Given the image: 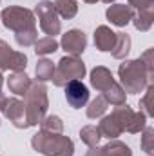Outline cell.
Segmentation results:
<instances>
[{"instance_id": "obj_8", "label": "cell", "mask_w": 154, "mask_h": 156, "mask_svg": "<svg viewBox=\"0 0 154 156\" xmlns=\"http://www.w3.org/2000/svg\"><path fill=\"white\" fill-rule=\"evenodd\" d=\"M27 66V56L20 51H13L7 42L0 40V71H24Z\"/></svg>"}, {"instance_id": "obj_14", "label": "cell", "mask_w": 154, "mask_h": 156, "mask_svg": "<svg viewBox=\"0 0 154 156\" xmlns=\"http://www.w3.org/2000/svg\"><path fill=\"white\" fill-rule=\"evenodd\" d=\"M113 83H114V78H113V73H111L107 67L98 66V67H94V69L91 71V85H93L96 91L103 93V91H107Z\"/></svg>"}, {"instance_id": "obj_10", "label": "cell", "mask_w": 154, "mask_h": 156, "mask_svg": "<svg viewBox=\"0 0 154 156\" xmlns=\"http://www.w3.org/2000/svg\"><path fill=\"white\" fill-rule=\"evenodd\" d=\"M4 115L9 118V122L16 129H26L29 127L27 116H26V104L18 98H7L4 105Z\"/></svg>"}, {"instance_id": "obj_28", "label": "cell", "mask_w": 154, "mask_h": 156, "mask_svg": "<svg viewBox=\"0 0 154 156\" xmlns=\"http://www.w3.org/2000/svg\"><path fill=\"white\" fill-rule=\"evenodd\" d=\"M152 142H154V129L152 127H147L143 129V136H142V147L147 154L152 153Z\"/></svg>"}, {"instance_id": "obj_11", "label": "cell", "mask_w": 154, "mask_h": 156, "mask_svg": "<svg viewBox=\"0 0 154 156\" xmlns=\"http://www.w3.org/2000/svg\"><path fill=\"white\" fill-rule=\"evenodd\" d=\"M60 45H62L64 51L69 53L71 56H80V55L85 51V47H87V37H85V33L80 31V29H71V31H67V33L62 37Z\"/></svg>"}, {"instance_id": "obj_15", "label": "cell", "mask_w": 154, "mask_h": 156, "mask_svg": "<svg viewBox=\"0 0 154 156\" xmlns=\"http://www.w3.org/2000/svg\"><path fill=\"white\" fill-rule=\"evenodd\" d=\"M31 83H33L31 78L27 76L24 71H13V75H11L9 80H7L9 91L15 93V94H18V96H26V93L29 91Z\"/></svg>"}, {"instance_id": "obj_12", "label": "cell", "mask_w": 154, "mask_h": 156, "mask_svg": "<svg viewBox=\"0 0 154 156\" xmlns=\"http://www.w3.org/2000/svg\"><path fill=\"white\" fill-rule=\"evenodd\" d=\"M105 16L111 24H114L118 27H125L134 18V9L131 5H125V4H113L107 7Z\"/></svg>"}, {"instance_id": "obj_17", "label": "cell", "mask_w": 154, "mask_h": 156, "mask_svg": "<svg viewBox=\"0 0 154 156\" xmlns=\"http://www.w3.org/2000/svg\"><path fill=\"white\" fill-rule=\"evenodd\" d=\"M53 5H54L56 15H60V16H62V18H65V20L75 18V16H76V13H78L76 0H54V2H53Z\"/></svg>"}, {"instance_id": "obj_2", "label": "cell", "mask_w": 154, "mask_h": 156, "mask_svg": "<svg viewBox=\"0 0 154 156\" xmlns=\"http://www.w3.org/2000/svg\"><path fill=\"white\" fill-rule=\"evenodd\" d=\"M120 75V85L125 93H142L147 85H151L154 76V71H149L142 58L138 60H127L120 64L118 67Z\"/></svg>"}, {"instance_id": "obj_6", "label": "cell", "mask_w": 154, "mask_h": 156, "mask_svg": "<svg viewBox=\"0 0 154 156\" xmlns=\"http://www.w3.org/2000/svg\"><path fill=\"white\" fill-rule=\"evenodd\" d=\"M35 15L38 16L40 29L47 35V37H56L62 31V24L58 20V15L54 11V5L51 0H40L35 7Z\"/></svg>"}, {"instance_id": "obj_27", "label": "cell", "mask_w": 154, "mask_h": 156, "mask_svg": "<svg viewBox=\"0 0 154 156\" xmlns=\"http://www.w3.org/2000/svg\"><path fill=\"white\" fill-rule=\"evenodd\" d=\"M140 107H143L145 109V115H149V116H152L154 115V85H147V93H145V96L140 100Z\"/></svg>"}, {"instance_id": "obj_32", "label": "cell", "mask_w": 154, "mask_h": 156, "mask_svg": "<svg viewBox=\"0 0 154 156\" xmlns=\"http://www.w3.org/2000/svg\"><path fill=\"white\" fill-rule=\"evenodd\" d=\"M85 4H96V2H100V0H83Z\"/></svg>"}, {"instance_id": "obj_18", "label": "cell", "mask_w": 154, "mask_h": 156, "mask_svg": "<svg viewBox=\"0 0 154 156\" xmlns=\"http://www.w3.org/2000/svg\"><path fill=\"white\" fill-rule=\"evenodd\" d=\"M125 91H123V87L118 83V82H114L107 91H103V98L107 100V104H113V105H123L125 104Z\"/></svg>"}, {"instance_id": "obj_13", "label": "cell", "mask_w": 154, "mask_h": 156, "mask_svg": "<svg viewBox=\"0 0 154 156\" xmlns=\"http://www.w3.org/2000/svg\"><path fill=\"white\" fill-rule=\"evenodd\" d=\"M94 45H96L98 51H103V53L113 51L116 45V33L107 26L96 27V31H94Z\"/></svg>"}, {"instance_id": "obj_20", "label": "cell", "mask_w": 154, "mask_h": 156, "mask_svg": "<svg viewBox=\"0 0 154 156\" xmlns=\"http://www.w3.org/2000/svg\"><path fill=\"white\" fill-rule=\"evenodd\" d=\"M102 154L103 156H132V151L129 145H125L123 142L113 140L109 142L105 147H102Z\"/></svg>"}, {"instance_id": "obj_30", "label": "cell", "mask_w": 154, "mask_h": 156, "mask_svg": "<svg viewBox=\"0 0 154 156\" xmlns=\"http://www.w3.org/2000/svg\"><path fill=\"white\" fill-rule=\"evenodd\" d=\"M85 156H103V154H102V149H98V145H96V147H91Z\"/></svg>"}, {"instance_id": "obj_21", "label": "cell", "mask_w": 154, "mask_h": 156, "mask_svg": "<svg viewBox=\"0 0 154 156\" xmlns=\"http://www.w3.org/2000/svg\"><path fill=\"white\" fill-rule=\"evenodd\" d=\"M35 53L40 55V56H45V55H51L54 51H58V42L53 38V37H44V38H38L35 44Z\"/></svg>"}, {"instance_id": "obj_33", "label": "cell", "mask_w": 154, "mask_h": 156, "mask_svg": "<svg viewBox=\"0 0 154 156\" xmlns=\"http://www.w3.org/2000/svg\"><path fill=\"white\" fill-rule=\"evenodd\" d=\"M2 85H4V76H2V73H0V89H2Z\"/></svg>"}, {"instance_id": "obj_31", "label": "cell", "mask_w": 154, "mask_h": 156, "mask_svg": "<svg viewBox=\"0 0 154 156\" xmlns=\"http://www.w3.org/2000/svg\"><path fill=\"white\" fill-rule=\"evenodd\" d=\"M5 100H7V98H5V96L2 94V91H0V111H4V105H5Z\"/></svg>"}, {"instance_id": "obj_26", "label": "cell", "mask_w": 154, "mask_h": 156, "mask_svg": "<svg viewBox=\"0 0 154 156\" xmlns=\"http://www.w3.org/2000/svg\"><path fill=\"white\" fill-rule=\"evenodd\" d=\"M40 127L42 131H47V133H62L64 131V122L58 116H44V120L40 122Z\"/></svg>"}, {"instance_id": "obj_3", "label": "cell", "mask_w": 154, "mask_h": 156, "mask_svg": "<svg viewBox=\"0 0 154 156\" xmlns=\"http://www.w3.org/2000/svg\"><path fill=\"white\" fill-rule=\"evenodd\" d=\"M33 149L44 156H73L75 145L62 133H47L40 131L31 140Z\"/></svg>"}, {"instance_id": "obj_24", "label": "cell", "mask_w": 154, "mask_h": 156, "mask_svg": "<svg viewBox=\"0 0 154 156\" xmlns=\"http://www.w3.org/2000/svg\"><path fill=\"white\" fill-rule=\"evenodd\" d=\"M107 100L103 98V94H100V96H96L91 104H89V107H87V118H100L105 115V111H107Z\"/></svg>"}, {"instance_id": "obj_1", "label": "cell", "mask_w": 154, "mask_h": 156, "mask_svg": "<svg viewBox=\"0 0 154 156\" xmlns=\"http://www.w3.org/2000/svg\"><path fill=\"white\" fill-rule=\"evenodd\" d=\"M0 20L7 29L15 31V38L20 47H29L38 40L37 18L31 9L18 7V5L5 7L0 13Z\"/></svg>"}, {"instance_id": "obj_4", "label": "cell", "mask_w": 154, "mask_h": 156, "mask_svg": "<svg viewBox=\"0 0 154 156\" xmlns=\"http://www.w3.org/2000/svg\"><path fill=\"white\" fill-rule=\"evenodd\" d=\"M26 116L27 123L31 125H38L44 120L47 107H49V100H47V87L44 85V82H33L29 91L26 93Z\"/></svg>"}, {"instance_id": "obj_25", "label": "cell", "mask_w": 154, "mask_h": 156, "mask_svg": "<svg viewBox=\"0 0 154 156\" xmlns=\"http://www.w3.org/2000/svg\"><path fill=\"white\" fill-rule=\"evenodd\" d=\"M132 24L138 31H147L152 26V11H138V15H134Z\"/></svg>"}, {"instance_id": "obj_16", "label": "cell", "mask_w": 154, "mask_h": 156, "mask_svg": "<svg viewBox=\"0 0 154 156\" xmlns=\"http://www.w3.org/2000/svg\"><path fill=\"white\" fill-rule=\"evenodd\" d=\"M98 129H100V134H102V136H105V138H109V140H116V138L123 133V127H121L120 120H118L113 113L102 118V122H100Z\"/></svg>"}, {"instance_id": "obj_29", "label": "cell", "mask_w": 154, "mask_h": 156, "mask_svg": "<svg viewBox=\"0 0 154 156\" xmlns=\"http://www.w3.org/2000/svg\"><path fill=\"white\" fill-rule=\"evenodd\" d=\"M129 2V5L134 9H138V11H152L154 9V0H127Z\"/></svg>"}, {"instance_id": "obj_34", "label": "cell", "mask_w": 154, "mask_h": 156, "mask_svg": "<svg viewBox=\"0 0 154 156\" xmlns=\"http://www.w3.org/2000/svg\"><path fill=\"white\" fill-rule=\"evenodd\" d=\"M102 2H105V4H111V2H114V0H102Z\"/></svg>"}, {"instance_id": "obj_7", "label": "cell", "mask_w": 154, "mask_h": 156, "mask_svg": "<svg viewBox=\"0 0 154 156\" xmlns=\"http://www.w3.org/2000/svg\"><path fill=\"white\" fill-rule=\"evenodd\" d=\"M113 115H114L118 120H120V123H121V127H123V131H127V133H140V131H143L145 129V122H147V116L142 113V111H132L127 104H123V105H118L114 111H113Z\"/></svg>"}, {"instance_id": "obj_5", "label": "cell", "mask_w": 154, "mask_h": 156, "mask_svg": "<svg viewBox=\"0 0 154 156\" xmlns=\"http://www.w3.org/2000/svg\"><path fill=\"white\" fill-rule=\"evenodd\" d=\"M85 76V64L78 58V56H64L58 66L54 67V75H53V83L56 87H64L67 82L71 80H80Z\"/></svg>"}, {"instance_id": "obj_9", "label": "cell", "mask_w": 154, "mask_h": 156, "mask_svg": "<svg viewBox=\"0 0 154 156\" xmlns=\"http://www.w3.org/2000/svg\"><path fill=\"white\" fill-rule=\"evenodd\" d=\"M65 100L73 109H82L89 102V89L82 80H71L65 85Z\"/></svg>"}, {"instance_id": "obj_19", "label": "cell", "mask_w": 154, "mask_h": 156, "mask_svg": "<svg viewBox=\"0 0 154 156\" xmlns=\"http://www.w3.org/2000/svg\"><path fill=\"white\" fill-rule=\"evenodd\" d=\"M129 51H131V37L127 33H116V45L111 51L113 56L121 60V58H125L129 55Z\"/></svg>"}, {"instance_id": "obj_22", "label": "cell", "mask_w": 154, "mask_h": 156, "mask_svg": "<svg viewBox=\"0 0 154 156\" xmlns=\"http://www.w3.org/2000/svg\"><path fill=\"white\" fill-rule=\"evenodd\" d=\"M80 138H82V142L85 145L96 147L98 142H100V138H102V134H100V129L96 125H85V127L80 129Z\"/></svg>"}, {"instance_id": "obj_23", "label": "cell", "mask_w": 154, "mask_h": 156, "mask_svg": "<svg viewBox=\"0 0 154 156\" xmlns=\"http://www.w3.org/2000/svg\"><path fill=\"white\" fill-rule=\"evenodd\" d=\"M35 73H37V82H47L54 75V64L51 60H47V58H42L37 64Z\"/></svg>"}]
</instances>
